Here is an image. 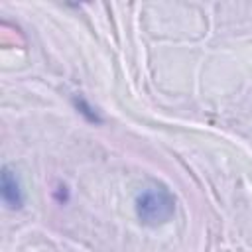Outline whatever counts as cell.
<instances>
[{
  "instance_id": "1",
  "label": "cell",
  "mask_w": 252,
  "mask_h": 252,
  "mask_svg": "<svg viewBox=\"0 0 252 252\" xmlns=\"http://www.w3.org/2000/svg\"><path fill=\"white\" fill-rule=\"evenodd\" d=\"M175 213V197L161 185L146 187L136 197V215L146 226L165 224Z\"/></svg>"
},
{
  "instance_id": "2",
  "label": "cell",
  "mask_w": 252,
  "mask_h": 252,
  "mask_svg": "<svg viewBox=\"0 0 252 252\" xmlns=\"http://www.w3.org/2000/svg\"><path fill=\"white\" fill-rule=\"evenodd\" d=\"M2 199L10 209H20L24 203L22 185H20L18 177L8 167L2 169Z\"/></svg>"
}]
</instances>
